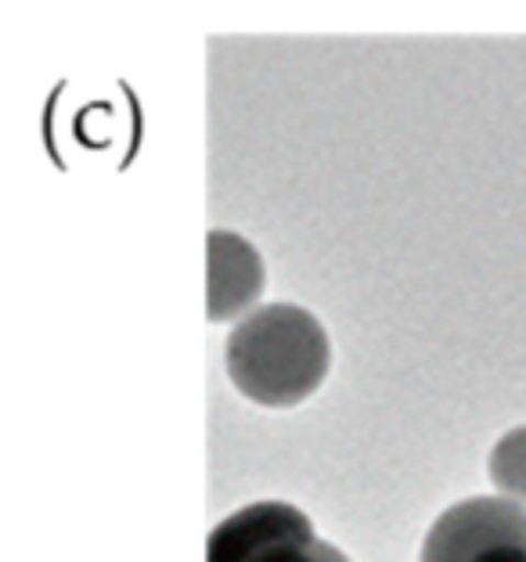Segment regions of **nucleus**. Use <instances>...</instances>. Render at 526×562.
Returning a JSON list of instances; mask_svg holds the SVG:
<instances>
[{
    "label": "nucleus",
    "instance_id": "obj_1",
    "mask_svg": "<svg viewBox=\"0 0 526 562\" xmlns=\"http://www.w3.org/2000/svg\"><path fill=\"white\" fill-rule=\"evenodd\" d=\"M227 375L260 407H296L328 375L332 342L325 325L296 303H267L231 328Z\"/></svg>",
    "mask_w": 526,
    "mask_h": 562
},
{
    "label": "nucleus",
    "instance_id": "obj_2",
    "mask_svg": "<svg viewBox=\"0 0 526 562\" xmlns=\"http://www.w3.org/2000/svg\"><path fill=\"white\" fill-rule=\"evenodd\" d=\"M422 562H526V508L516 497H469L429 527Z\"/></svg>",
    "mask_w": 526,
    "mask_h": 562
},
{
    "label": "nucleus",
    "instance_id": "obj_3",
    "mask_svg": "<svg viewBox=\"0 0 526 562\" xmlns=\"http://www.w3.org/2000/svg\"><path fill=\"white\" fill-rule=\"evenodd\" d=\"M210 257V322L221 325L231 317H242L264 292V257L249 238L238 232L216 227L206 238Z\"/></svg>",
    "mask_w": 526,
    "mask_h": 562
},
{
    "label": "nucleus",
    "instance_id": "obj_4",
    "mask_svg": "<svg viewBox=\"0 0 526 562\" xmlns=\"http://www.w3.org/2000/svg\"><path fill=\"white\" fill-rule=\"evenodd\" d=\"M296 538H314V527L300 508L286 502H256L242 513L227 516L210 533V559L206 562H253L267 548Z\"/></svg>",
    "mask_w": 526,
    "mask_h": 562
},
{
    "label": "nucleus",
    "instance_id": "obj_5",
    "mask_svg": "<svg viewBox=\"0 0 526 562\" xmlns=\"http://www.w3.org/2000/svg\"><path fill=\"white\" fill-rule=\"evenodd\" d=\"M486 472H491L497 491H505L508 497H516V502H526V426L505 432V437L494 443Z\"/></svg>",
    "mask_w": 526,
    "mask_h": 562
},
{
    "label": "nucleus",
    "instance_id": "obj_6",
    "mask_svg": "<svg viewBox=\"0 0 526 562\" xmlns=\"http://www.w3.org/2000/svg\"><path fill=\"white\" fill-rule=\"evenodd\" d=\"M253 562H350L339 548H332L328 541L317 538H296V541H281L275 548H267L264 555H256Z\"/></svg>",
    "mask_w": 526,
    "mask_h": 562
}]
</instances>
